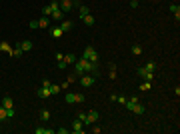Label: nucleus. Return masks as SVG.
Returning <instances> with one entry per match:
<instances>
[{
	"label": "nucleus",
	"instance_id": "nucleus-2",
	"mask_svg": "<svg viewBox=\"0 0 180 134\" xmlns=\"http://www.w3.org/2000/svg\"><path fill=\"white\" fill-rule=\"evenodd\" d=\"M82 58H86V60H90V62L98 64V52L94 50V46H86V48H84V54H82Z\"/></svg>",
	"mask_w": 180,
	"mask_h": 134
},
{
	"label": "nucleus",
	"instance_id": "nucleus-39",
	"mask_svg": "<svg viewBox=\"0 0 180 134\" xmlns=\"http://www.w3.org/2000/svg\"><path fill=\"white\" fill-rule=\"evenodd\" d=\"M56 132H58V134H68V128H58Z\"/></svg>",
	"mask_w": 180,
	"mask_h": 134
},
{
	"label": "nucleus",
	"instance_id": "nucleus-40",
	"mask_svg": "<svg viewBox=\"0 0 180 134\" xmlns=\"http://www.w3.org/2000/svg\"><path fill=\"white\" fill-rule=\"evenodd\" d=\"M130 6H132V8H136V6H138V0H130Z\"/></svg>",
	"mask_w": 180,
	"mask_h": 134
},
{
	"label": "nucleus",
	"instance_id": "nucleus-11",
	"mask_svg": "<svg viewBox=\"0 0 180 134\" xmlns=\"http://www.w3.org/2000/svg\"><path fill=\"white\" fill-rule=\"evenodd\" d=\"M130 112H134V114H144V104L142 102H136V104L130 108Z\"/></svg>",
	"mask_w": 180,
	"mask_h": 134
},
{
	"label": "nucleus",
	"instance_id": "nucleus-13",
	"mask_svg": "<svg viewBox=\"0 0 180 134\" xmlns=\"http://www.w3.org/2000/svg\"><path fill=\"white\" fill-rule=\"evenodd\" d=\"M76 60H78V58H76V54H72V52H68V54H64V64H74Z\"/></svg>",
	"mask_w": 180,
	"mask_h": 134
},
{
	"label": "nucleus",
	"instance_id": "nucleus-29",
	"mask_svg": "<svg viewBox=\"0 0 180 134\" xmlns=\"http://www.w3.org/2000/svg\"><path fill=\"white\" fill-rule=\"evenodd\" d=\"M78 10H80V14H82V16H84V14H90L88 6H84V4H78Z\"/></svg>",
	"mask_w": 180,
	"mask_h": 134
},
{
	"label": "nucleus",
	"instance_id": "nucleus-36",
	"mask_svg": "<svg viewBox=\"0 0 180 134\" xmlns=\"http://www.w3.org/2000/svg\"><path fill=\"white\" fill-rule=\"evenodd\" d=\"M62 60H64V54H62V52H56V62H62Z\"/></svg>",
	"mask_w": 180,
	"mask_h": 134
},
{
	"label": "nucleus",
	"instance_id": "nucleus-26",
	"mask_svg": "<svg viewBox=\"0 0 180 134\" xmlns=\"http://www.w3.org/2000/svg\"><path fill=\"white\" fill-rule=\"evenodd\" d=\"M78 120H82V124L86 126V120H88V112H78Z\"/></svg>",
	"mask_w": 180,
	"mask_h": 134
},
{
	"label": "nucleus",
	"instance_id": "nucleus-8",
	"mask_svg": "<svg viewBox=\"0 0 180 134\" xmlns=\"http://www.w3.org/2000/svg\"><path fill=\"white\" fill-rule=\"evenodd\" d=\"M58 26L62 28V32H68V30L74 26V22H72V20H60V24H58Z\"/></svg>",
	"mask_w": 180,
	"mask_h": 134
},
{
	"label": "nucleus",
	"instance_id": "nucleus-21",
	"mask_svg": "<svg viewBox=\"0 0 180 134\" xmlns=\"http://www.w3.org/2000/svg\"><path fill=\"white\" fill-rule=\"evenodd\" d=\"M0 50H2V52H8V54H10V50H12V46H10V44L6 42V40H2V42H0Z\"/></svg>",
	"mask_w": 180,
	"mask_h": 134
},
{
	"label": "nucleus",
	"instance_id": "nucleus-10",
	"mask_svg": "<svg viewBox=\"0 0 180 134\" xmlns=\"http://www.w3.org/2000/svg\"><path fill=\"white\" fill-rule=\"evenodd\" d=\"M2 106H4L6 110H12V108H14V102H12L10 96H4V98H2Z\"/></svg>",
	"mask_w": 180,
	"mask_h": 134
},
{
	"label": "nucleus",
	"instance_id": "nucleus-7",
	"mask_svg": "<svg viewBox=\"0 0 180 134\" xmlns=\"http://www.w3.org/2000/svg\"><path fill=\"white\" fill-rule=\"evenodd\" d=\"M98 112H96V110H90L88 112V120H86V126H90V124H94V122H96V120H98Z\"/></svg>",
	"mask_w": 180,
	"mask_h": 134
},
{
	"label": "nucleus",
	"instance_id": "nucleus-37",
	"mask_svg": "<svg viewBox=\"0 0 180 134\" xmlns=\"http://www.w3.org/2000/svg\"><path fill=\"white\" fill-rule=\"evenodd\" d=\"M68 84H70V82H68V80H64V82L60 84V90H66V88H68Z\"/></svg>",
	"mask_w": 180,
	"mask_h": 134
},
{
	"label": "nucleus",
	"instance_id": "nucleus-12",
	"mask_svg": "<svg viewBox=\"0 0 180 134\" xmlns=\"http://www.w3.org/2000/svg\"><path fill=\"white\" fill-rule=\"evenodd\" d=\"M22 54H24V52H22V48H20V44H16V46L10 50V56H12V58H20Z\"/></svg>",
	"mask_w": 180,
	"mask_h": 134
},
{
	"label": "nucleus",
	"instance_id": "nucleus-41",
	"mask_svg": "<svg viewBox=\"0 0 180 134\" xmlns=\"http://www.w3.org/2000/svg\"><path fill=\"white\" fill-rule=\"evenodd\" d=\"M72 2H74V6H78V4H80V2H78V0H72Z\"/></svg>",
	"mask_w": 180,
	"mask_h": 134
},
{
	"label": "nucleus",
	"instance_id": "nucleus-32",
	"mask_svg": "<svg viewBox=\"0 0 180 134\" xmlns=\"http://www.w3.org/2000/svg\"><path fill=\"white\" fill-rule=\"evenodd\" d=\"M50 92H52V94H58V92H60V86H58V84H50Z\"/></svg>",
	"mask_w": 180,
	"mask_h": 134
},
{
	"label": "nucleus",
	"instance_id": "nucleus-30",
	"mask_svg": "<svg viewBox=\"0 0 180 134\" xmlns=\"http://www.w3.org/2000/svg\"><path fill=\"white\" fill-rule=\"evenodd\" d=\"M6 118H8V114H6V108L0 104V120H6Z\"/></svg>",
	"mask_w": 180,
	"mask_h": 134
},
{
	"label": "nucleus",
	"instance_id": "nucleus-1",
	"mask_svg": "<svg viewBox=\"0 0 180 134\" xmlns=\"http://www.w3.org/2000/svg\"><path fill=\"white\" fill-rule=\"evenodd\" d=\"M96 78H98L96 74H90V72H84V74L80 76V80H78V82H80V86H84V88H90V86H92V84L96 82Z\"/></svg>",
	"mask_w": 180,
	"mask_h": 134
},
{
	"label": "nucleus",
	"instance_id": "nucleus-38",
	"mask_svg": "<svg viewBox=\"0 0 180 134\" xmlns=\"http://www.w3.org/2000/svg\"><path fill=\"white\" fill-rule=\"evenodd\" d=\"M76 78H78L76 74H70V76H68V82H76Z\"/></svg>",
	"mask_w": 180,
	"mask_h": 134
},
{
	"label": "nucleus",
	"instance_id": "nucleus-9",
	"mask_svg": "<svg viewBox=\"0 0 180 134\" xmlns=\"http://www.w3.org/2000/svg\"><path fill=\"white\" fill-rule=\"evenodd\" d=\"M170 12L174 14V20H176V24L180 22V6L178 4H170Z\"/></svg>",
	"mask_w": 180,
	"mask_h": 134
},
{
	"label": "nucleus",
	"instance_id": "nucleus-25",
	"mask_svg": "<svg viewBox=\"0 0 180 134\" xmlns=\"http://www.w3.org/2000/svg\"><path fill=\"white\" fill-rule=\"evenodd\" d=\"M52 12H54V10H52V6H50V4L42 8V14H44V16H52Z\"/></svg>",
	"mask_w": 180,
	"mask_h": 134
},
{
	"label": "nucleus",
	"instance_id": "nucleus-33",
	"mask_svg": "<svg viewBox=\"0 0 180 134\" xmlns=\"http://www.w3.org/2000/svg\"><path fill=\"white\" fill-rule=\"evenodd\" d=\"M50 6H52V10H58V8H60V0H52Z\"/></svg>",
	"mask_w": 180,
	"mask_h": 134
},
{
	"label": "nucleus",
	"instance_id": "nucleus-3",
	"mask_svg": "<svg viewBox=\"0 0 180 134\" xmlns=\"http://www.w3.org/2000/svg\"><path fill=\"white\" fill-rule=\"evenodd\" d=\"M138 76H140V78H144V80H146V82H152V80H154V72H150V70H146V68H138Z\"/></svg>",
	"mask_w": 180,
	"mask_h": 134
},
{
	"label": "nucleus",
	"instance_id": "nucleus-20",
	"mask_svg": "<svg viewBox=\"0 0 180 134\" xmlns=\"http://www.w3.org/2000/svg\"><path fill=\"white\" fill-rule=\"evenodd\" d=\"M144 68H146V70H150V72H156L158 64L154 62V60H150V62H146V64H144Z\"/></svg>",
	"mask_w": 180,
	"mask_h": 134
},
{
	"label": "nucleus",
	"instance_id": "nucleus-14",
	"mask_svg": "<svg viewBox=\"0 0 180 134\" xmlns=\"http://www.w3.org/2000/svg\"><path fill=\"white\" fill-rule=\"evenodd\" d=\"M64 100H66V104H76V92H66Z\"/></svg>",
	"mask_w": 180,
	"mask_h": 134
},
{
	"label": "nucleus",
	"instance_id": "nucleus-4",
	"mask_svg": "<svg viewBox=\"0 0 180 134\" xmlns=\"http://www.w3.org/2000/svg\"><path fill=\"white\" fill-rule=\"evenodd\" d=\"M70 132H74V134H82V132H84V124H82V120L76 118L74 122H72V130H70Z\"/></svg>",
	"mask_w": 180,
	"mask_h": 134
},
{
	"label": "nucleus",
	"instance_id": "nucleus-15",
	"mask_svg": "<svg viewBox=\"0 0 180 134\" xmlns=\"http://www.w3.org/2000/svg\"><path fill=\"white\" fill-rule=\"evenodd\" d=\"M20 48H22V52L32 50V40H22V42H20Z\"/></svg>",
	"mask_w": 180,
	"mask_h": 134
},
{
	"label": "nucleus",
	"instance_id": "nucleus-5",
	"mask_svg": "<svg viewBox=\"0 0 180 134\" xmlns=\"http://www.w3.org/2000/svg\"><path fill=\"white\" fill-rule=\"evenodd\" d=\"M74 8V2L72 0H60V10L66 14V12H70V10Z\"/></svg>",
	"mask_w": 180,
	"mask_h": 134
},
{
	"label": "nucleus",
	"instance_id": "nucleus-27",
	"mask_svg": "<svg viewBox=\"0 0 180 134\" xmlns=\"http://www.w3.org/2000/svg\"><path fill=\"white\" fill-rule=\"evenodd\" d=\"M90 132H92V134H100V132H102V128L96 126V122H94V124H90Z\"/></svg>",
	"mask_w": 180,
	"mask_h": 134
},
{
	"label": "nucleus",
	"instance_id": "nucleus-28",
	"mask_svg": "<svg viewBox=\"0 0 180 134\" xmlns=\"http://www.w3.org/2000/svg\"><path fill=\"white\" fill-rule=\"evenodd\" d=\"M150 88H152V82H142V84H140V90H142V92L150 90Z\"/></svg>",
	"mask_w": 180,
	"mask_h": 134
},
{
	"label": "nucleus",
	"instance_id": "nucleus-34",
	"mask_svg": "<svg viewBox=\"0 0 180 134\" xmlns=\"http://www.w3.org/2000/svg\"><path fill=\"white\" fill-rule=\"evenodd\" d=\"M82 102H84V96L80 92H76V104H82Z\"/></svg>",
	"mask_w": 180,
	"mask_h": 134
},
{
	"label": "nucleus",
	"instance_id": "nucleus-24",
	"mask_svg": "<svg viewBox=\"0 0 180 134\" xmlns=\"http://www.w3.org/2000/svg\"><path fill=\"white\" fill-rule=\"evenodd\" d=\"M34 132L36 134H52L54 130L52 128H34Z\"/></svg>",
	"mask_w": 180,
	"mask_h": 134
},
{
	"label": "nucleus",
	"instance_id": "nucleus-17",
	"mask_svg": "<svg viewBox=\"0 0 180 134\" xmlns=\"http://www.w3.org/2000/svg\"><path fill=\"white\" fill-rule=\"evenodd\" d=\"M82 20H84L86 26H94V16H92V14H84V16H82Z\"/></svg>",
	"mask_w": 180,
	"mask_h": 134
},
{
	"label": "nucleus",
	"instance_id": "nucleus-22",
	"mask_svg": "<svg viewBox=\"0 0 180 134\" xmlns=\"http://www.w3.org/2000/svg\"><path fill=\"white\" fill-rule=\"evenodd\" d=\"M40 120H42V122H46V120H50V112H48L46 108H42V110H40Z\"/></svg>",
	"mask_w": 180,
	"mask_h": 134
},
{
	"label": "nucleus",
	"instance_id": "nucleus-35",
	"mask_svg": "<svg viewBox=\"0 0 180 134\" xmlns=\"http://www.w3.org/2000/svg\"><path fill=\"white\" fill-rule=\"evenodd\" d=\"M116 102H120V104H126V98H124V96H120V94H116Z\"/></svg>",
	"mask_w": 180,
	"mask_h": 134
},
{
	"label": "nucleus",
	"instance_id": "nucleus-23",
	"mask_svg": "<svg viewBox=\"0 0 180 134\" xmlns=\"http://www.w3.org/2000/svg\"><path fill=\"white\" fill-rule=\"evenodd\" d=\"M132 54L134 56H140V54H142V46H140V44H132Z\"/></svg>",
	"mask_w": 180,
	"mask_h": 134
},
{
	"label": "nucleus",
	"instance_id": "nucleus-19",
	"mask_svg": "<svg viewBox=\"0 0 180 134\" xmlns=\"http://www.w3.org/2000/svg\"><path fill=\"white\" fill-rule=\"evenodd\" d=\"M38 28H48V16H40L38 18Z\"/></svg>",
	"mask_w": 180,
	"mask_h": 134
},
{
	"label": "nucleus",
	"instance_id": "nucleus-6",
	"mask_svg": "<svg viewBox=\"0 0 180 134\" xmlns=\"http://www.w3.org/2000/svg\"><path fill=\"white\" fill-rule=\"evenodd\" d=\"M36 94L40 96V98H48V96H52V92H50V86H40L36 90Z\"/></svg>",
	"mask_w": 180,
	"mask_h": 134
},
{
	"label": "nucleus",
	"instance_id": "nucleus-16",
	"mask_svg": "<svg viewBox=\"0 0 180 134\" xmlns=\"http://www.w3.org/2000/svg\"><path fill=\"white\" fill-rule=\"evenodd\" d=\"M50 34H52L54 38H60V36H62L64 32H62V28H60V26H52V28H50Z\"/></svg>",
	"mask_w": 180,
	"mask_h": 134
},
{
	"label": "nucleus",
	"instance_id": "nucleus-18",
	"mask_svg": "<svg viewBox=\"0 0 180 134\" xmlns=\"http://www.w3.org/2000/svg\"><path fill=\"white\" fill-rule=\"evenodd\" d=\"M52 18L56 20V22H60V20H64V12H62L60 8H58V10H54V12H52Z\"/></svg>",
	"mask_w": 180,
	"mask_h": 134
},
{
	"label": "nucleus",
	"instance_id": "nucleus-31",
	"mask_svg": "<svg viewBox=\"0 0 180 134\" xmlns=\"http://www.w3.org/2000/svg\"><path fill=\"white\" fill-rule=\"evenodd\" d=\"M28 28L30 30H36L38 28V20H30V22H28Z\"/></svg>",
	"mask_w": 180,
	"mask_h": 134
}]
</instances>
